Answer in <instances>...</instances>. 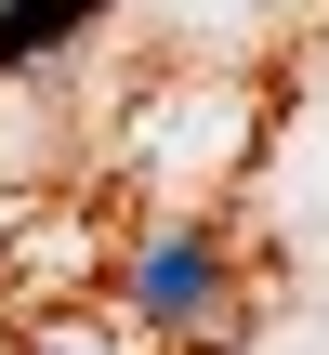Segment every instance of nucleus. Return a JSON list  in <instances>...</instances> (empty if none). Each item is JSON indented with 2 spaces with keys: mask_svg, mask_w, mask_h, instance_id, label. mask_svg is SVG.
<instances>
[{
  "mask_svg": "<svg viewBox=\"0 0 329 355\" xmlns=\"http://www.w3.org/2000/svg\"><path fill=\"white\" fill-rule=\"evenodd\" d=\"M224 237L211 224H158L145 250H132V277H119V316L132 329H158V343H211L224 329Z\"/></svg>",
  "mask_w": 329,
  "mask_h": 355,
  "instance_id": "nucleus-1",
  "label": "nucleus"
},
{
  "mask_svg": "<svg viewBox=\"0 0 329 355\" xmlns=\"http://www.w3.org/2000/svg\"><path fill=\"white\" fill-rule=\"evenodd\" d=\"M119 0H0V79H40L53 53H79Z\"/></svg>",
  "mask_w": 329,
  "mask_h": 355,
  "instance_id": "nucleus-2",
  "label": "nucleus"
}]
</instances>
